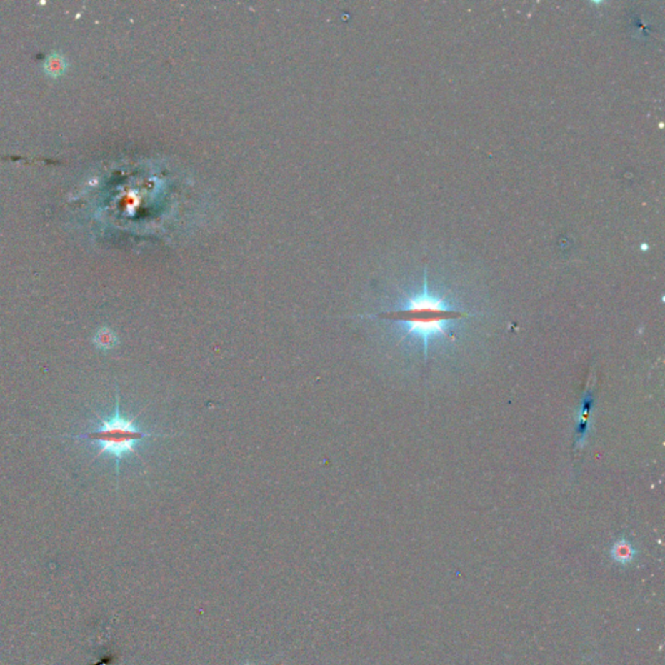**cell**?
Instances as JSON below:
<instances>
[{"label":"cell","instance_id":"obj_4","mask_svg":"<svg viewBox=\"0 0 665 665\" xmlns=\"http://www.w3.org/2000/svg\"><path fill=\"white\" fill-rule=\"evenodd\" d=\"M44 72L47 73L50 77H59L64 74L66 69V61L64 56L60 55L58 52H54L47 56L44 63Z\"/></svg>","mask_w":665,"mask_h":665},{"label":"cell","instance_id":"obj_6","mask_svg":"<svg viewBox=\"0 0 665 665\" xmlns=\"http://www.w3.org/2000/svg\"><path fill=\"white\" fill-rule=\"evenodd\" d=\"M116 341H117V338H116L115 333L112 330L108 329V328H103V329L99 330L95 334V338H94V342L101 350L112 349L116 344Z\"/></svg>","mask_w":665,"mask_h":665},{"label":"cell","instance_id":"obj_5","mask_svg":"<svg viewBox=\"0 0 665 665\" xmlns=\"http://www.w3.org/2000/svg\"><path fill=\"white\" fill-rule=\"evenodd\" d=\"M591 406V396L587 393L582 401V407L579 411V428H577V434H579V444H584L586 438L587 425H589V409Z\"/></svg>","mask_w":665,"mask_h":665},{"label":"cell","instance_id":"obj_3","mask_svg":"<svg viewBox=\"0 0 665 665\" xmlns=\"http://www.w3.org/2000/svg\"><path fill=\"white\" fill-rule=\"evenodd\" d=\"M609 556H611L612 561L615 564L625 568V566L634 564V561L638 558V550H636L633 542L629 541L626 536H620L611 546Z\"/></svg>","mask_w":665,"mask_h":665},{"label":"cell","instance_id":"obj_2","mask_svg":"<svg viewBox=\"0 0 665 665\" xmlns=\"http://www.w3.org/2000/svg\"><path fill=\"white\" fill-rule=\"evenodd\" d=\"M171 436L161 433L147 431L136 425L133 419H128L122 415L120 409V396L116 393V404L114 414L108 417H98V425L91 430H87L79 436H68L71 439H85L90 444L99 447L98 456L108 455L116 461V473L120 474V463L122 459L136 454V446L147 438H161Z\"/></svg>","mask_w":665,"mask_h":665},{"label":"cell","instance_id":"obj_1","mask_svg":"<svg viewBox=\"0 0 665 665\" xmlns=\"http://www.w3.org/2000/svg\"><path fill=\"white\" fill-rule=\"evenodd\" d=\"M377 316L396 322L404 338L421 339L425 358H428L430 341L449 338L452 322L465 319L469 314L456 307L446 294L430 291L425 268L421 291L404 295L396 307Z\"/></svg>","mask_w":665,"mask_h":665}]
</instances>
